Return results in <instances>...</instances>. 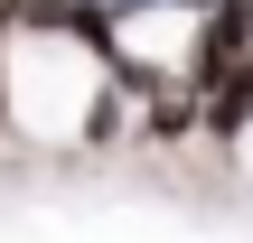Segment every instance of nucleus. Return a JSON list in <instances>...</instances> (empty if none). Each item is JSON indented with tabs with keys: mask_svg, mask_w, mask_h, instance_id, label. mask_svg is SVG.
Instances as JSON below:
<instances>
[{
	"mask_svg": "<svg viewBox=\"0 0 253 243\" xmlns=\"http://www.w3.org/2000/svg\"><path fill=\"white\" fill-rule=\"evenodd\" d=\"M244 56H253V0H207V9L178 28V75H188L197 94H207L216 75H235Z\"/></svg>",
	"mask_w": 253,
	"mask_h": 243,
	"instance_id": "obj_1",
	"label": "nucleus"
},
{
	"mask_svg": "<svg viewBox=\"0 0 253 243\" xmlns=\"http://www.w3.org/2000/svg\"><path fill=\"white\" fill-rule=\"evenodd\" d=\"M197 112H207V94L169 66V75L141 94V131H131V140H141V150H188V140H197Z\"/></svg>",
	"mask_w": 253,
	"mask_h": 243,
	"instance_id": "obj_2",
	"label": "nucleus"
},
{
	"mask_svg": "<svg viewBox=\"0 0 253 243\" xmlns=\"http://www.w3.org/2000/svg\"><path fill=\"white\" fill-rule=\"evenodd\" d=\"M0 131H19V112H9V66H0Z\"/></svg>",
	"mask_w": 253,
	"mask_h": 243,
	"instance_id": "obj_3",
	"label": "nucleus"
}]
</instances>
